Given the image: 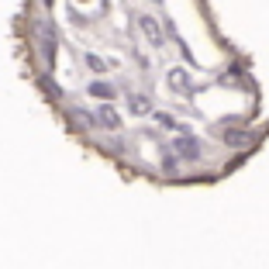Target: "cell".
<instances>
[{"instance_id": "6da1fadb", "label": "cell", "mask_w": 269, "mask_h": 269, "mask_svg": "<svg viewBox=\"0 0 269 269\" xmlns=\"http://www.w3.org/2000/svg\"><path fill=\"white\" fill-rule=\"evenodd\" d=\"M14 56L59 128L121 176L210 187L269 141L252 59L173 0H21Z\"/></svg>"}]
</instances>
